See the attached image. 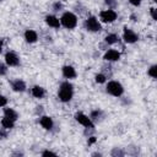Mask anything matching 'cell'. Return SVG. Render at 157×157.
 I'll return each instance as SVG.
<instances>
[{"mask_svg":"<svg viewBox=\"0 0 157 157\" xmlns=\"http://www.w3.org/2000/svg\"><path fill=\"white\" fill-rule=\"evenodd\" d=\"M15 124H16V121H13V120H11V119H9V118H6V117H4V118L0 120V125H1V128L6 129V130H11V129H13V128H15Z\"/></svg>","mask_w":157,"mask_h":157,"instance_id":"cell-18","label":"cell"},{"mask_svg":"<svg viewBox=\"0 0 157 157\" xmlns=\"http://www.w3.org/2000/svg\"><path fill=\"white\" fill-rule=\"evenodd\" d=\"M44 22L47 23L48 27L54 28V29H59L61 27L60 26V21H59V18L55 15H47L44 17Z\"/></svg>","mask_w":157,"mask_h":157,"instance_id":"cell-13","label":"cell"},{"mask_svg":"<svg viewBox=\"0 0 157 157\" xmlns=\"http://www.w3.org/2000/svg\"><path fill=\"white\" fill-rule=\"evenodd\" d=\"M150 15H151V17H152L153 21H157V15H156V9L155 7H151L150 9Z\"/></svg>","mask_w":157,"mask_h":157,"instance_id":"cell-28","label":"cell"},{"mask_svg":"<svg viewBox=\"0 0 157 157\" xmlns=\"http://www.w3.org/2000/svg\"><path fill=\"white\" fill-rule=\"evenodd\" d=\"M118 42H119V36L115 34V33H109L104 37V43L108 44V45H113Z\"/></svg>","mask_w":157,"mask_h":157,"instance_id":"cell-19","label":"cell"},{"mask_svg":"<svg viewBox=\"0 0 157 157\" xmlns=\"http://www.w3.org/2000/svg\"><path fill=\"white\" fill-rule=\"evenodd\" d=\"M104 112L102 110V109H93L91 113H90V119L93 121V123H97V121H101V120H103V118H104Z\"/></svg>","mask_w":157,"mask_h":157,"instance_id":"cell-16","label":"cell"},{"mask_svg":"<svg viewBox=\"0 0 157 157\" xmlns=\"http://www.w3.org/2000/svg\"><path fill=\"white\" fill-rule=\"evenodd\" d=\"M104 4L108 6V9H115L118 6V1L117 0H104Z\"/></svg>","mask_w":157,"mask_h":157,"instance_id":"cell-23","label":"cell"},{"mask_svg":"<svg viewBox=\"0 0 157 157\" xmlns=\"http://www.w3.org/2000/svg\"><path fill=\"white\" fill-rule=\"evenodd\" d=\"M61 74L63 76L66 78V80H74L77 77V72H76V69L71 65H64L61 67Z\"/></svg>","mask_w":157,"mask_h":157,"instance_id":"cell-11","label":"cell"},{"mask_svg":"<svg viewBox=\"0 0 157 157\" xmlns=\"http://www.w3.org/2000/svg\"><path fill=\"white\" fill-rule=\"evenodd\" d=\"M6 104H7V98H6L4 94L0 93V108H1V107H5Z\"/></svg>","mask_w":157,"mask_h":157,"instance_id":"cell-27","label":"cell"},{"mask_svg":"<svg viewBox=\"0 0 157 157\" xmlns=\"http://www.w3.org/2000/svg\"><path fill=\"white\" fill-rule=\"evenodd\" d=\"M4 59H5V64L9 67H16V66H18L21 64V59H20L18 54L16 52H13V50L6 52Z\"/></svg>","mask_w":157,"mask_h":157,"instance_id":"cell-6","label":"cell"},{"mask_svg":"<svg viewBox=\"0 0 157 157\" xmlns=\"http://www.w3.org/2000/svg\"><path fill=\"white\" fill-rule=\"evenodd\" d=\"M2 47H4V40H2V39H0V53L2 52Z\"/></svg>","mask_w":157,"mask_h":157,"instance_id":"cell-31","label":"cell"},{"mask_svg":"<svg viewBox=\"0 0 157 157\" xmlns=\"http://www.w3.org/2000/svg\"><path fill=\"white\" fill-rule=\"evenodd\" d=\"M153 1H155V2H157V0H153Z\"/></svg>","mask_w":157,"mask_h":157,"instance_id":"cell-33","label":"cell"},{"mask_svg":"<svg viewBox=\"0 0 157 157\" xmlns=\"http://www.w3.org/2000/svg\"><path fill=\"white\" fill-rule=\"evenodd\" d=\"M91 156H98V157H101V156H102V153H101V152H93Z\"/></svg>","mask_w":157,"mask_h":157,"instance_id":"cell-32","label":"cell"},{"mask_svg":"<svg viewBox=\"0 0 157 157\" xmlns=\"http://www.w3.org/2000/svg\"><path fill=\"white\" fill-rule=\"evenodd\" d=\"M40 156H43V157H47V156H58L55 152H53V151H50V150H43L42 152H40Z\"/></svg>","mask_w":157,"mask_h":157,"instance_id":"cell-26","label":"cell"},{"mask_svg":"<svg viewBox=\"0 0 157 157\" xmlns=\"http://www.w3.org/2000/svg\"><path fill=\"white\" fill-rule=\"evenodd\" d=\"M93 142H96V137L94 136H88V145H92Z\"/></svg>","mask_w":157,"mask_h":157,"instance_id":"cell-30","label":"cell"},{"mask_svg":"<svg viewBox=\"0 0 157 157\" xmlns=\"http://www.w3.org/2000/svg\"><path fill=\"white\" fill-rule=\"evenodd\" d=\"M74 97V86L69 80L63 81L58 90V98L63 103H69Z\"/></svg>","mask_w":157,"mask_h":157,"instance_id":"cell-1","label":"cell"},{"mask_svg":"<svg viewBox=\"0 0 157 157\" xmlns=\"http://www.w3.org/2000/svg\"><path fill=\"white\" fill-rule=\"evenodd\" d=\"M9 71V66L5 63H0V76H5Z\"/></svg>","mask_w":157,"mask_h":157,"instance_id":"cell-25","label":"cell"},{"mask_svg":"<svg viewBox=\"0 0 157 157\" xmlns=\"http://www.w3.org/2000/svg\"><path fill=\"white\" fill-rule=\"evenodd\" d=\"M0 1H4V0H0Z\"/></svg>","mask_w":157,"mask_h":157,"instance_id":"cell-34","label":"cell"},{"mask_svg":"<svg viewBox=\"0 0 157 157\" xmlns=\"http://www.w3.org/2000/svg\"><path fill=\"white\" fill-rule=\"evenodd\" d=\"M120 52L117 50V49H107L105 53L103 54V59L108 63H115V61H119L120 60Z\"/></svg>","mask_w":157,"mask_h":157,"instance_id":"cell-9","label":"cell"},{"mask_svg":"<svg viewBox=\"0 0 157 157\" xmlns=\"http://www.w3.org/2000/svg\"><path fill=\"white\" fill-rule=\"evenodd\" d=\"M31 94H32L34 98H37V99H42V98H44V96H45V90H44V87H42V86H39V85H34V86H32V88H31Z\"/></svg>","mask_w":157,"mask_h":157,"instance_id":"cell-15","label":"cell"},{"mask_svg":"<svg viewBox=\"0 0 157 157\" xmlns=\"http://www.w3.org/2000/svg\"><path fill=\"white\" fill-rule=\"evenodd\" d=\"M39 124L44 130H48V131L53 130V128H54V120L49 115H40L39 117Z\"/></svg>","mask_w":157,"mask_h":157,"instance_id":"cell-12","label":"cell"},{"mask_svg":"<svg viewBox=\"0 0 157 157\" xmlns=\"http://www.w3.org/2000/svg\"><path fill=\"white\" fill-rule=\"evenodd\" d=\"M125 155H126L125 151L123 148H120V147H114L110 151V156H113V157H124Z\"/></svg>","mask_w":157,"mask_h":157,"instance_id":"cell-20","label":"cell"},{"mask_svg":"<svg viewBox=\"0 0 157 157\" xmlns=\"http://www.w3.org/2000/svg\"><path fill=\"white\" fill-rule=\"evenodd\" d=\"M10 86L12 88L13 92H17V93H22L27 90V85L23 80L21 78H15V80H11L10 81Z\"/></svg>","mask_w":157,"mask_h":157,"instance_id":"cell-10","label":"cell"},{"mask_svg":"<svg viewBox=\"0 0 157 157\" xmlns=\"http://www.w3.org/2000/svg\"><path fill=\"white\" fill-rule=\"evenodd\" d=\"M117 18H118V13L113 9L102 10L99 12V21L103 22V23H113Z\"/></svg>","mask_w":157,"mask_h":157,"instance_id":"cell-5","label":"cell"},{"mask_svg":"<svg viewBox=\"0 0 157 157\" xmlns=\"http://www.w3.org/2000/svg\"><path fill=\"white\" fill-rule=\"evenodd\" d=\"M63 9H64V5H63L61 1H55V2L53 4V11L58 12V11H61Z\"/></svg>","mask_w":157,"mask_h":157,"instance_id":"cell-24","label":"cell"},{"mask_svg":"<svg viewBox=\"0 0 157 157\" xmlns=\"http://www.w3.org/2000/svg\"><path fill=\"white\" fill-rule=\"evenodd\" d=\"M83 26H85V29L91 33H97V32L102 31V23L98 20V17H96V16H88L85 20Z\"/></svg>","mask_w":157,"mask_h":157,"instance_id":"cell-4","label":"cell"},{"mask_svg":"<svg viewBox=\"0 0 157 157\" xmlns=\"http://www.w3.org/2000/svg\"><path fill=\"white\" fill-rule=\"evenodd\" d=\"M147 75L153 80L157 78V65H151L147 70Z\"/></svg>","mask_w":157,"mask_h":157,"instance_id":"cell-22","label":"cell"},{"mask_svg":"<svg viewBox=\"0 0 157 157\" xmlns=\"http://www.w3.org/2000/svg\"><path fill=\"white\" fill-rule=\"evenodd\" d=\"M75 120L81 124L83 128H94V123L90 119V117L82 112H77L75 113Z\"/></svg>","mask_w":157,"mask_h":157,"instance_id":"cell-8","label":"cell"},{"mask_svg":"<svg viewBox=\"0 0 157 157\" xmlns=\"http://www.w3.org/2000/svg\"><path fill=\"white\" fill-rule=\"evenodd\" d=\"M59 21H60V26H63L66 29H74L77 26V16L71 11L63 12Z\"/></svg>","mask_w":157,"mask_h":157,"instance_id":"cell-2","label":"cell"},{"mask_svg":"<svg viewBox=\"0 0 157 157\" xmlns=\"http://www.w3.org/2000/svg\"><path fill=\"white\" fill-rule=\"evenodd\" d=\"M128 1H129L132 6H136V7H137V6H140V5H141V2H142V0H128Z\"/></svg>","mask_w":157,"mask_h":157,"instance_id":"cell-29","label":"cell"},{"mask_svg":"<svg viewBox=\"0 0 157 157\" xmlns=\"http://www.w3.org/2000/svg\"><path fill=\"white\" fill-rule=\"evenodd\" d=\"M4 117L13 120V121H17L18 120V113L13 109V108H10V107H6L4 108Z\"/></svg>","mask_w":157,"mask_h":157,"instance_id":"cell-17","label":"cell"},{"mask_svg":"<svg viewBox=\"0 0 157 157\" xmlns=\"http://www.w3.org/2000/svg\"><path fill=\"white\" fill-rule=\"evenodd\" d=\"M94 81L97 83H105L107 82V75H104L103 72H98L94 75Z\"/></svg>","mask_w":157,"mask_h":157,"instance_id":"cell-21","label":"cell"},{"mask_svg":"<svg viewBox=\"0 0 157 157\" xmlns=\"http://www.w3.org/2000/svg\"><path fill=\"white\" fill-rule=\"evenodd\" d=\"M105 92L113 97H121L124 94V86L115 80L108 81L105 85Z\"/></svg>","mask_w":157,"mask_h":157,"instance_id":"cell-3","label":"cell"},{"mask_svg":"<svg viewBox=\"0 0 157 157\" xmlns=\"http://www.w3.org/2000/svg\"><path fill=\"white\" fill-rule=\"evenodd\" d=\"M123 40L126 44H134V43H136L139 40V34L134 29H131V28L125 26L124 29H123Z\"/></svg>","mask_w":157,"mask_h":157,"instance_id":"cell-7","label":"cell"},{"mask_svg":"<svg viewBox=\"0 0 157 157\" xmlns=\"http://www.w3.org/2000/svg\"><path fill=\"white\" fill-rule=\"evenodd\" d=\"M23 38L27 43L29 44H33L38 40V33L34 31V29H26L25 33H23Z\"/></svg>","mask_w":157,"mask_h":157,"instance_id":"cell-14","label":"cell"}]
</instances>
